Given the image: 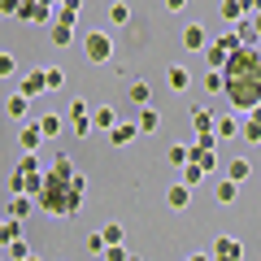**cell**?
<instances>
[{"mask_svg": "<svg viewBox=\"0 0 261 261\" xmlns=\"http://www.w3.org/2000/svg\"><path fill=\"white\" fill-rule=\"evenodd\" d=\"M205 92H209V96H218V92H222V74H218V70H209V79H205Z\"/></svg>", "mask_w": 261, "mask_h": 261, "instance_id": "38", "label": "cell"}, {"mask_svg": "<svg viewBox=\"0 0 261 261\" xmlns=\"http://www.w3.org/2000/svg\"><path fill=\"white\" fill-rule=\"evenodd\" d=\"M105 13H109L113 27H126V22H130V5H122V0H109V5H105Z\"/></svg>", "mask_w": 261, "mask_h": 261, "instance_id": "23", "label": "cell"}, {"mask_svg": "<svg viewBox=\"0 0 261 261\" xmlns=\"http://www.w3.org/2000/svg\"><path fill=\"white\" fill-rule=\"evenodd\" d=\"M126 96H130V100H135V105H152V87L144 83V79H135V83L126 87Z\"/></svg>", "mask_w": 261, "mask_h": 261, "instance_id": "25", "label": "cell"}, {"mask_svg": "<svg viewBox=\"0 0 261 261\" xmlns=\"http://www.w3.org/2000/svg\"><path fill=\"white\" fill-rule=\"evenodd\" d=\"M22 261H39V257H31V252H27V257H22Z\"/></svg>", "mask_w": 261, "mask_h": 261, "instance_id": "48", "label": "cell"}, {"mask_svg": "<svg viewBox=\"0 0 261 261\" xmlns=\"http://www.w3.org/2000/svg\"><path fill=\"white\" fill-rule=\"evenodd\" d=\"M100 261H130V252H126V244H105Z\"/></svg>", "mask_w": 261, "mask_h": 261, "instance_id": "32", "label": "cell"}, {"mask_svg": "<svg viewBox=\"0 0 261 261\" xmlns=\"http://www.w3.org/2000/svg\"><path fill=\"white\" fill-rule=\"evenodd\" d=\"M209 261H244V244L235 235H218L214 248H209Z\"/></svg>", "mask_w": 261, "mask_h": 261, "instance_id": "7", "label": "cell"}, {"mask_svg": "<svg viewBox=\"0 0 261 261\" xmlns=\"http://www.w3.org/2000/svg\"><path fill=\"white\" fill-rule=\"evenodd\" d=\"M135 135H140V126H135V122H113V126H109V140L113 144H118V148H130V144H135Z\"/></svg>", "mask_w": 261, "mask_h": 261, "instance_id": "8", "label": "cell"}, {"mask_svg": "<svg viewBox=\"0 0 261 261\" xmlns=\"http://www.w3.org/2000/svg\"><path fill=\"white\" fill-rule=\"evenodd\" d=\"M178 170H183V178H178V183H187V187H196V183H200V178H205V170L196 166V161H183V166H178Z\"/></svg>", "mask_w": 261, "mask_h": 261, "instance_id": "29", "label": "cell"}, {"mask_svg": "<svg viewBox=\"0 0 261 261\" xmlns=\"http://www.w3.org/2000/svg\"><path fill=\"white\" fill-rule=\"evenodd\" d=\"M135 126H140L144 135H152V130L161 126V113L152 109V105H140V118H135Z\"/></svg>", "mask_w": 261, "mask_h": 261, "instance_id": "20", "label": "cell"}, {"mask_svg": "<svg viewBox=\"0 0 261 261\" xmlns=\"http://www.w3.org/2000/svg\"><path fill=\"white\" fill-rule=\"evenodd\" d=\"M214 118H218V113L209 109V105H196V109H192V126L196 130H214Z\"/></svg>", "mask_w": 261, "mask_h": 261, "instance_id": "22", "label": "cell"}, {"mask_svg": "<svg viewBox=\"0 0 261 261\" xmlns=\"http://www.w3.org/2000/svg\"><path fill=\"white\" fill-rule=\"evenodd\" d=\"M235 39H240V44H261V35H257V27H252V18L248 13H244L240 22H235V31H231Z\"/></svg>", "mask_w": 261, "mask_h": 261, "instance_id": "18", "label": "cell"}, {"mask_svg": "<svg viewBox=\"0 0 261 261\" xmlns=\"http://www.w3.org/2000/svg\"><path fill=\"white\" fill-rule=\"evenodd\" d=\"M31 209H35V200H31V196H22V192H9V205H5V214H9V218H27Z\"/></svg>", "mask_w": 261, "mask_h": 261, "instance_id": "15", "label": "cell"}, {"mask_svg": "<svg viewBox=\"0 0 261 261\" xmlns=\"http://www.w3.org/2000/svg\"><path fill=\"white\" fill-rule=\"evenodd\" d=\"M235 48H240V39H235V35H218L214 44H205L200 53H205V65H209V70H222L226 57H231Z\"/></svg>", "mask_w": 261, "mask_h": 261, "instance_id": "5", "label": "cell"}, {"mask_svg": "<svg viewBox=\"0 0 261 261\" xmlns=\"http://www.w3.org/2000/svg\"><path fill=\"white\" fill-rule=\"evenodd\" d=\"M18 74V57L13 53H0V79H13Z\"/></svg>", "mask_w": 261, "mask_h": 261, "instance_id": "34", "label": "cell"}, {"mask_svg": "<svg viewBox=\"0 0 261 261\" xmlns=\"http://www.w3.org/2000/svg\"><path fill=\"white\" fill-rule=\"evenodd\" d=\"M44 27H48V39H53V44L57 48H70V44H74V27H70V22H44Z\"/></svg>", "mask_w": 261, "mask_h": 261, "instance_id": "9", "label": "cell"}, {"mask_svg": "<svg viewBox=\"0 0 261 261\" xmlns=\"http://www.w3.org/2000/svg\"><path fill=\"white\" fill-rule=\"evenodd\" d=\"M100 235H105V244H122V226H118V222H109Z\"/></svg>", "mask_w": 261, "mask_h": 261, "instance_id": "39", "label": "cell"}, {"mask_svg": "<svg viewBox=\"0 0 261 261\" xmlns=\"http://www.w3.org/2000/svg\"><path fill=\"white\" fill-rule=\"evenodd\" d=\"M70 126H74V135H79V140H83L87 130H92V118H83V122H70Z\"/></svg>", "mask_w": 261, "mask_h": 261, "instance_id": "42", "label": "cell"}, {"mask_svg": "<svg viewBox=\"0 0 261 261\" xmlns=\"http://www.w3.org/2000/svg\"><path fill=\"white\" fill-rule=\"evenodd\" d=\"M226 178H235V183H244V178H252V161H248V157H235L231 166H226Z\"/></svg>", "mask_w": 261, "mask_h": 261, "instance_id": "24", "label": "cell"}, {"mask_svg": "<svg viewBox=\"0 0 261 261\" xmlns=\"http://www.w3.org/2000/svg\"><path fill=\"white\" fill-rule=\"evenodd\" d=\"M218 13H222L226 22H240L248 9H244V0H222V9H218Z\"/></svg>", "mask_w": 261, "mask_h": 261, "instance_id": "30", "label": "cell"}, {"mask_svg": "<svg viewBox=\"0 0 261 261\" xmlns=\"http://www.w3.org/2000/svg\"><path fill=\"white\" fill-rule=\"evenodd\" d=\"M57 9H74V13H83V0H57Z\"/></svg>", "mask_w": 261, "mask_h": 261, "instance_id": "43", "label": "cell"}, {"mask_svg": "<svg viewBox=\"0 0 261 261\" xmlns=\"http://www.w3.org/2000/svg\"><path fill=\"white\" fill-rule=\"evenodd\" d=\"M53 9H57V0H22L13 18H22V22H35V27H44V22H53Z\"/></svg>", "mask_w": 261, "mask_h": 261, "instance_id": "6", "label": "cell"}, {"mask_svg": "<svg viewBox=\"0 0 261 261\" xmlns=\"http://www.w3.org/2000/svg\"><path fill=\"white\" fill-rule=\"evenodd\" d=\"M218 74H222V96L240 113L257 109L261 105V44H240Z\"/></svg>", "mask_w": 261, "mask_h": 261, "instance_id": "2", "label": "cell"}, {"mask_svg": "<svg viewBox=\"0 0 261 261\" xmlns=\"http://www.w3.org/2000/svg\"><path fill=\"white\" fill-rule=\"evenodd\" d=\"M87 252H96V257L105 252V235H100V231H96V235H87Z\"/></svg>", "mask_w": 261, "mask_h": 261, "instance_id": "40", "label": "cell"}, {"mask_svg": "<svg viewBox=\"0 0 261 261\" xmlns=\"http://www.w3.org/2000/svg\"><path fill=\"white\" fill-rule=\"evenodd\" d=\"M214 135L218 140H235V135H240V118H235V113H218L214 118Z\"/></svg>", "mask_w": 261, "mask_h": 261, "instance_id": "11", "label": "cell"}, {"mask_svg": "<svg viewBox=\"0 0 261 261\" xmlns=\"http://www.w3.org/2000/svg\"><path fill=\"white\" fill-rule=\"evenodd\" d=\"M166 205L170 209H187V205H192V187H187V183H170L166 187Z\"/></svg>", "mask_w": 261, "mask_h": 261, "instance_id": "13", "label": "cell"}, {"mask_svg": "<svg viewBox=\"0 0 261 261\" xmlns=\"http://www.w3.org/2000/svg\"><path fill=\"white\" fill-rule=\"evenodd\" d=\"M166 9H170V13H183V9H187V0H166Z\"/></svg>", "mask_w": 261, "mask_h": 261, "instance_id": "44", "label": "cell"}, {"mask_svg": "<svg viewBox=\"0 0 261 261\" xmlns=\"http://www.w3.org/2000/svg\"><path fill=\"white\" fill-rule=\"evenodd\" d=\"M166 161H170V166H183V161H187V144H170Z\"/></svg>", "mask_w": 261, "mask_h": 261, "instance_id": "36", "label": "cell"}, {"mask_svg": "<svg viewBox=\"0 0 261 261\" xmlns=\"http://www.w3.org/2000/svg\"><path fill=\"white\" fill-rule=\"evenodd\" d=\"M83 57L92 65H109L113 61V35L109 31H87L83 35Z\"/></svg>", "mask_w": 261, "mask_h": 261, "instance_id": "4", "label": "cell"}, {"mask_svg": "<svg viewBox=\"0 0 261 261\" xmlns=\"http://www.w3.org/2000/svg\"><path fill=\"white\" fill-rule=\"evenodd\" d=\"M183 261H209V252H187Z\"/></svg>", "mask_w": 261, "mask_h": 261, "instance_id": "45", "label": "cell"}, {"mask_svg": "<svg viewBox=\"0 0 261 261\" xmlns=\"http://www.w3.org/2000/svg\"><path fill=\"white\" fill-rule=\"evenodd\" d=\"M9 240H22V218H9L0 226V244H9Z\"/></svg>", "mask_w": 261, "mask_h": 261, "instance_id": "31", "label": "cell"}, {"mask_svg": "<svg viewBox=\"0 0 261 261\" xmlns=\"http://www.w3.org/2000/svg\"><path fill=\"white\" fill-rule=\"evenodd\" d=\"M39 144H44L39 122H27V126H22V152H39Z\"/></svg>", "mask_w": 261, "mask_h": 261, "instance_id": "17", "label": "cell"}, {"mask_svg": "<svg viewBox=\"0 0 261 261\" xmlns=\"http://www.w3.org/2000/svg\"><path fill=\"white\" fill-rule=\"evenodd\" d=\"M39 130H44V140H57L61 135V118L57 113H39Z\"/></svg>", "mask_w": 261, "mask_h": 261, "instance_id": "27", "label": "cell"}, {"mask_svg": "<svg viewBox=\"0 0 261 261\" xmlns=\"http://www.w3.org/2000/svg\"><path fill=\"white\" fill-rule=\"evenodd\" d=\"M87 118H92V130H109L113 122H118V113H113V105H96Z\"/></svg>", "mask_w": 261, "mask_h": 261, "instance_id": "16", "label": "cell"}, {"mask_svg": "<svg viewBox=\"0 0 261 261\" xmlns=\"http://www.w3.org/2000/svg\"><path fill=\"white\" fill-rule=\"evenodd\" d=\"M83 196H87V178L74 170V161L65 157H53V166L39 174V187H35V209H44L48 218H74L83 209Z\"/></svg>", "mask_w": 261, "mask_h": 261, "instance_id": "1", "label": "cell"}, {"mask_svg": "<svg viewBox=\"0 0 261 261\" xmlns=\"http://www.w3.org/2000/svg\"><path fill=\"white\" fill-rule=\"evenodd\" d=\"M240 135H244L248 148H252V144H261V122H257V118H244V122H240Z\"/></svg>", "mask_w": 261, "mask_h": 261, "instance_id": "26", "label": "cell"}, {"mask_svg": "<svg viewBox=\"0 0 261 261\" xmlns=\"http://www.w3.org/2000/svg\"><path fill=\"white\" fill-rule=\"evenodd\" d=\"M39 174H44V166H39V157H35V152H22V161L13 166V174H9V192L35 196V187H39Z\"/></svg>", "mask_w": 261, "mask_h": 261, "instance_id": "3", "label": "cell"}, {"mask_svg": "<svg viewBox=\"0 0 261 261\" xmlns=\"http://www.w3.org/2000/svg\"><path fill=\"white\" fill-rule=\"evenodd\" d=\"M5 248H9V252H5V257H9V261H22V257H27V240H9V244H5Z\"/></svg>", "mask_w": 261, "mask_h": 261, "instance_id": "35", "label": "cell"}, {"mask_svg": "<svg viewBox=\"0 0 261 261\" xmlns=\"http://www.w3.org/2000/svg\"><path fill=\"white\" fill-rule=\"evenodd\" d=\"M44 87H48V92L65 87V70H61V65H44Z\"/></svg>", "mask_w": 261, "mask_h": 261, "instance_id": "28", "label": "cell"}, {"mask_svg": "<svg viewBox=\"0 0 261 261\" xmlns=\"http://www.w3.org/2000/svg\"><path fill=\"white\" fill-rule=\"evenodd\" d=\"M0 226H5V218H0Z\"/></svg>", "mask_w": 261, "mask_h": 261, "instance_id": "49", "label": "cell"}, {"mask_svg": "<svg viewBox=\"0 0 261 261\" xmlns=\"http://www.w3.org/2000/svg\"><path fill=\"white\" fill-rule=\"evenodd\" d=\"M27 109H31V96H22V92H13L9 100H5V113H9L13 122H22V118H27Z\"/></svg>", "mask_w": 261, "mask_h": 261, "instance_id": "19", "label": "cell"}, {"mask_svg": "<svg viewBox=\"0 0 261 261\" xmlns=\"http://www.w3.org/2000/svg\"><path fill=\"white\" fill-rule=\"evenodd\" d=\"M87 113H92V105H87L83 96H74V100H70V122H83Z\"/></svg>", "mask_w": 261, "mask_h": 261, "instance_id": "33", "label": "cell"}, {"mask_svg": "<svg viewBox=\"0 0 261 261\" xmlns=\"http://www.w3.org/2000/svg\"><path fill=\"white\" fill-rule=\"evenodd\" d=\"M244 9H248V13H257V9H261V0H244Z\"/></svg>", "mask_w": 261, "mask_h": 261, "instance_id": "46", "label": "cell"}, {"mask_svg": "<svg viewBox=\"0 0 261 261\" xmlns=\"http://www.w3.org/2000/svg\"><path fill=\"white\" fill-rule=\"evenodd\" d=\"M18 92H22V96H31V100L48 92V87H44V65H39V70H31V74L22 79V83H18Z\"/></svg>", "mask_w": 261, "mask_h": 261, "instance_id": "12", "label": "cell"}, {"mask_svg": "<svg viewBox=\"0 0 261 261\" xmlns=\"http://www.w3.org/2000/svg\"><path fill=\"white\" fill-rule=\"evenodd\" d=\"M170 92H187V87H192V70H187V65H170Z\"/></svg>", "mask_w": 261, "mask_h": 261, "instance_id": "21", "label": "cell"}, {"mask_svg": "<svg viewBox=\"0 0 261 261\" xmlns=\"http://www.w3.org/2000/svg\"><path fill=\"white\" fill-rule=\"evenodd\" d=\"M214 196H218V205H235V200H240V183H235V178H218Z\"/></svg>", "mask_w": 261, "mask_h": 261, "instance_id": "14", "label": "cell"}, {"mask_svg": "<svg viewBox=\"0 0 261 261\" xmlns=\"http://www.w3.org/2000/svg\"><path fill=\"white\" fill-rule=\"evenodd\" d=\"M18 5H22V0H0V13H5V18H13V13H18Z\"/></svg>", "mask_w": 261, "mask_h": 261, "instance_id": "41", "label": "cell"}, {"mask_svg": "<svg viewBox=\"0 0 261 261\" xmlns=\"http://www.w3.org/2000/svg\"><path fill=\"white\" fill-rule=\"evenodd\" d=\"M205 44H209V31L200 27V22H192V27H183V48H187V53H200Z\"/></svg>", "mask_w": 261, "mask_h": 261, "instance_id": "10", "label": "cell"}, {"mask_svg": "<svg viewBox=\"0 0 261 261\" xmlns=\"http://www.w3.org/2000/svg\"><path fill=\"white\" fill-rule=\"evenodd\" d=\"M196 148H218V135L214 130H196Z\"/></svg>", "mask_w": 261, "mask_h": 261, "instance_id": "37", "label": "cell"}, {"mask_svg": "<svg viewBox=\"0 0 261 261\" xmlns=\"http://www.w3.org/2000/svg\"><path fill=\"white\" fill-rule=\"evenodd\" d=\"M248 18H252V27H257V35H261V9H257V13H248Z\"/></svg>", "mask_w": 261, "mask_h": 261, "instance_id": "47", "label": "cell"}]
</instances>
